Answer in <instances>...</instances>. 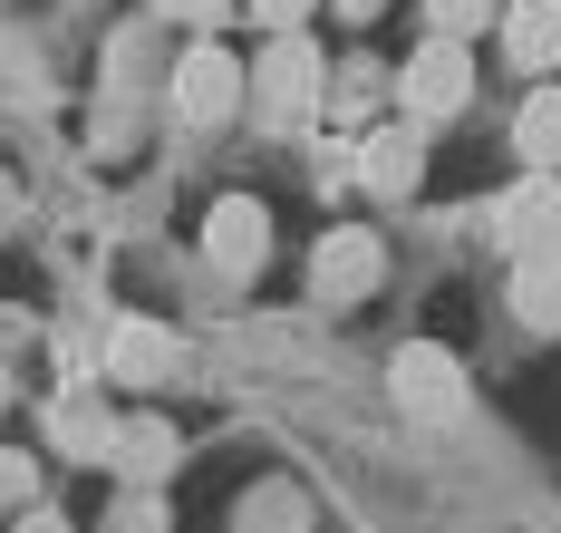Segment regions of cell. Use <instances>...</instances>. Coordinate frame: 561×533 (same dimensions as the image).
<instances>
[{
  "label": "cell",
  "mask_w": 561,
  "mask_h": 533,
  "mask_svg": "<svg viewBox=\"0 0 561 533\" xmlns=\"http://www.w3.org/2000/svg\"><path fill=\"white\" fill-rule=\"evenodd\" d=\"M465 98H474V59H465V39H446V30H436V39L416 49V59L397 68V107H407L416 126L465 117Z\"/></svg>",
  "instance_id": "6da1fadb"
},
{
  "label": "cell",
  "mask_w": 561,
  "mask_h": 533,
  "mask_svg": "<svg viewBox=\"0 0 561 533\" xmlns=\"http://www.w3.org/2000/svg\"><path fill=\"white\" fill-rule=\"evenodd\" d=\"M320 88H330L320 49H310L300 30H272V49H262V68H252V107H262L272 126H300L310 107H320Z\"/></svg>",
  "instance_id": "7a4b0ae2"
},
{
  "label": "cell",
  "mask_w": 561,
  "mask_h": 533,
  "mask_svg": "<svg viewBox=\"0 0 561 533\" xmlns=\"http://www.w3.org/2000/svg\"><path fill=\"white\" fill-rule=\"evenodd\" d=\"M242 98H252V68L232 59V49H214V39H194V49L174 59V117L214 126V117H232Z\"/></svg>",
  "instance_id": "3957f363"
},
{
  "label": "cell",
  "mask_w": 561,
  "mask_h": 533,
  "mask_svg": "<svg viewBox=\"0 0 561 533\" xmlns=\"http://www.w3.org/2000/svg\"><path fill=\"white\" fill-rule=\"evenodd\" d=\"M204 252H214L224 282H252V272L272 262V214H262L252 194H224V204L204 214Z\"/></svg>",
  "instance_id": "277c9868"
},
{
  "label": "cell",
  "mask_w": 561,
  "mask_h": 533,
  "mask_svg": "<svg viewBox=\"0 0 561 533\" xmlns=\"http://www.w3.org/2000/svg\"><path fill=\"white\" fill-rule=\"evenodd\" d=\"M378 272H388V242L368 234V224H339V234L310 252V292H320V300H368V292H378Z\"/></svg>",
  "instance_id": "5b68a950"
},
{
  "label": "cell",
  "mask_w": 561,
  "mask_h": 533,
  "mask_svg": "<svg viewBox=\"0 0 561 533\" xmlns=\"http://www.w3.org/2000/svg\"><path fill=\"white\" fill-rule=\"evenodd\" d=\"M388 378H397V408L407 417H455L465 408V368H455V350H436V340H407Z\"/></svg>",
  "instance_id": "8992f818"
},
{
  "label": "cell",
  "mask_w": 561,
  "mask_h": 533,
  "mask_svg": "<svg viewBox=\"0 0 561 533\" xmlns=\"http://www.w3.org/2000/svg\"><path fill=\"white\" fill-rule=\"evenodd\" d=\"M174 330L165 320H107V378L116 388H165L174 378Z\"/></svg>",
  "instance_id": "52a82bcc"
},
{
  "label": "cell",
  "mask_w": 561,
  "mask_h": 533,
  "mask_svg": "<svg viewBox=\"0 0 561 533\" xmlns=\"http://www.w3.org/2000/svg\"><path fill=\"white\" fill-rule=\"evenodd\" d=\"M416 175H426V126H368L358 136V184L368 194H416Z\"/></svg>",
  "instance_id": "ba28073f"
},
{
  "label": "cell",
  "mask_w": 561,
  "mask_h": 533,
  "mask_svg": "<svg viewBox=\"0 0 561 533\" xmlns=\"http://www.w3.org/2000/svg\"><path fill=\"white\" fill-rule=\"evenodd\" d=\"M49 446L68 466H107L116 456V417L98 408V388H58L49 398Z\"/></svg>",
  "instance_id": "9c48e42d"
},
{
  "label": "cell",
  "mask_w": 561,
  "mask_h": 533,
  "mask_svg": "<svg viewBox=\"0 0 561 533\" xmlns=\"http://www.w3.org/2000/svg\"><path fill=\"white\" fill-rule=\"evenodd\" d=\"M504 59L533 78V68H561V0H504Z\"/></svg>",
  "instance_id": "30bf717a"
},
{
  "label": "cell",
  "mask_w": 561,
  "mask_h": 533,
  "mask_svg": "<svg viewBox=\"0 0 561 533\" xmlns=\"http://www.w3.org/2000/svg\"><path fill=\"white\" fill-rule=\"evenodd\" d=\"M504 242H513V252L561 242V184H552V166H533V184H513V194H504Z\"/></svg>",
  "instance_id": "8fae6325"
},
{
  "label": "cell",
  "mask_w": 561,
  "mask_h": 533,
  "mask_svg": "<svg viewBox=\"0 0 561 533\" xmlns=\"http://www.w3.org/2000/svg\"><path fill=\"white\" fill-rule=\"evenodd\" d=\"M513 310H523V330H561V242L523 252V272H513Z\"/></svg>",
  "instance_id": "7c38bea8"
},
{
  "label": "cell",
  "mask_w": 561,
  "mask_h": 533,
  "mask_svg": "<svg viewBox=\"0 0 561 533\" xmlns=\"http://www.w3.org/2000/svg\"><path fill=\"white\" fill-rule=\"evenodd\" d=\"M513 146H523V166H561V88H533V98H523Z\"/></svg>",
  "instance_id": "4fadbf2b"
},
{
  "label": "cell",
  "mask_w": 561,
  "mask_h": 533,
  "mask_svg": "<svg viewBox=\"0 0 561 533\" xmlns=\"http://www.w3.org/2000/svg\"><path fill=\"white\" fill-rule=\"evenodd\" d=\"M107 466H126V475H165V466H174V427H165V417H136V427L116 436Z\"/></svg>",
  "instance_id": "5bb4252c"
},
{
  "label": "cell",
  "mask_w": 561,
  "mask_h": 533,
  "mask_svg": "<svg viewBox=\"0 0 561 533\" xmlns=\"http://www.w3.org/2000/svg\"><path fill=\"white\" fill-rule=\"evenodd\" d=\"M378 88H388V78H378V59H339V78L320 88V98H330L339 117H368V107H378Z\"/></svg>",
  "instance_id": "9a60e30c"
},
{
  "label": "cell",
  "mask_w": 561,
  "mask_h": 533,
  "mask_svg": "<svg viewBox=\"0 0 561 533\" xmlns=\"http://www.w3.org/2000/svg\"><path fill=\"white\" fill-rule=\"evenodd\" d=\"M484 20H504V0H426V30H446V39H474Z\"/></svg>",
  "instance_id": "2e32d148"
},
{
  "label": "cell",
  "mask_w": 561,
  "mask_h": 533,
  "mask_svg": "<svg viewBox=\"0 0 561 533\" xmlns=\"http://www.w3.org/2000/svg\"><path fill=\"white\" fill-rule=\"evenodd\" d=\"M242 10H252L262 30H300V20H310V0H242Z\"/></svg>",
  "instance_id": "e0dca14e"
},
{
  "label": "cell",
  "mask_w": 561,
  "mask_h": 533,
  "mask_svg": "<svg viewBox=\"0 0 561 533\" xmlns=\"http://www.w3.org/2000/svg\"><path fill=\"white\" fill-rule=\"evenodd\" d=\"M156 10H165V20H184V30H214L232 0H156Z\"/></svg>",
  "instance_id": "ac0fdd59"
},
{
  "label": "cell",
  "mask_w": 561,
  "mask_h": 533,
  "mask_svg": "<svg viewBox=\"0 0 561 533\" xmlns=\"http://www.w3.org/2000/svg\"><path fill=\"white\" fill-rule=\"evenodd\" d=\"M339 10H348V20H378V10H388V0H339Z\"/></svg>",
  "instance_id": "d6986e66"
},
{
  "label": "cell",
  "mask_w": 561,
  "mask_h": 533,
  "mask_svg": "<svg viewBox=\"0 0 561 533\" xmlns=\"http://www.w3.org/2000/svg\"><path fill=\"white\" fill-rule=\"evenodd\" d=\"M0 408H10V378H0Z\"/></svg>",
  "instance_id": "ffe728a7"
}]
</instances>
